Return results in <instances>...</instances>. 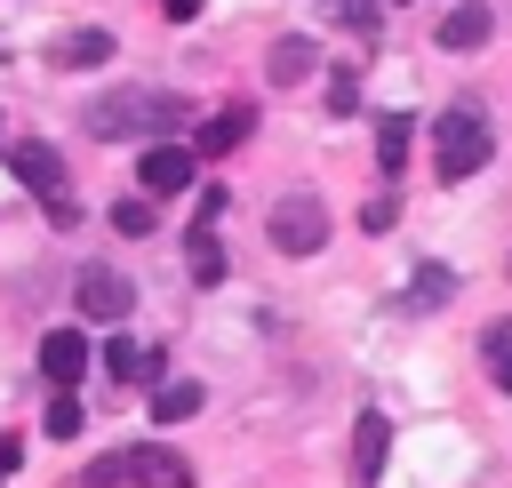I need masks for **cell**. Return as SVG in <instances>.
Returning <instances> with one entry per match:
<instances>
[{
    "label": "cell",
    "mask_w": 512,
    "mask_h": 488,
    "mask_svg": "<svg viewBox=\"0 0 512 488\" xmlns=\"http://www.w3.org/2000/svg\"><path fill=\"white\" fill-rule=\"evenodd\" d=\"M80 120H88V136H96V144H120V136H160V128H176V120H184V104H176V96H160V88H112V96H96Z\"/></svg>",
    "instance_id": "cell-1"
},
{
    "label": "cell",
    "mask_w": 512,
    "mask_h": 488,
    "mask_svg": "<svg viewBox=\"0 0 512 488\" xmlns=\"http://www.w3.org/2000/svg\"><path fill=\"white\" fill-rule=\"evenodd\" d=\"M488 152H496V136H488V120H480L472 104H456V112H440V120H432V168H440V184L480 176V168H488Z\"/></svg>",
    "instance_id": "cell-2"
},
{
    "label": "cell",
    "mask_w": 512,
    "mask_h": 488,
    "mask_svg": "<svg viewBox=\"0 0 512 488\" xmlns=\"http://www.w3.org/2000/svg\"><path fill=\"white\" fill-rule=\"evenodd\" d=\"M8 168H16V184L48 208V224H72V216H80V200H72V176H64V152H56V144L24 136V144H8Z\"/></svg>",
    "instance_id": "cell-3"
},
{
    "label": "cell",
    "mask_w": 512,
    "mask_h": 488,
    "mask_svg": "<svg viewBox=\"0 0 512 488\" xmlns=\"http://www.w3.org/2000/svg\"><path fill=\"white\" fill-rule=\"evenodd\" d=\"M264 232H272L280 256H320L328 248V200L320 192H280L272 216H264Z\"/></svg>",
    "instance_id": "cell-4"
},
{
    "label": "cell",
    "mask_w": 512,
    "mask_h": 488,
    "mask_svg": "<svg viewBox=\"0 0 512 488\" xmlns=\"http://www.w3.org/2000/svg\"><path fill=\"white\" fill-rule=\"evenodd\" d=\"M112 480H136V488H192V472H184L176 448H160V440H144V448H128V456H104V464L88 472V488H112Z\"/></svg>",
    "instance_id": "cell-5"
},
{
    "label": "cell",
    "mask_w": 512,
    "mask_h": 488,
    "mask_svg": "<svg viewBox=\"0 0 512 488\" xmlns=\"http://www.w3.org/2000/svg\"><path fill=\"white\" fill-rule=\"evenodd\" d=\"M72 304H80L88 320H128V312H136V288H128V272H112V264H80Z\"/></svg>",
    "instance_id": "cell-6"
},
{
    "label": "cell",
    "mask_w": 512,
    "mask_h": 488,
    "mask_svg": "<svg viewBox=\"0 0 512 488\" xmlns=\"http://www.w3.org/2000/svg\"><path fill=\"white\" fill-rule=\"evenodd\" d=\"M192 168H200V152H192V144H144L136 184H144L152 200H168V192H192Z\"/></svg>",
    "instance_id": "cell-7"
},
{
    "label": "cell",
    "mask_w": 512,
    "mask_h": 488,
    "mask_svg": "<svg viewBox=\"0 0 512 488\" xmlns=\"http://www.w3.org/2000/svg\"><path fill=\"white\" fill-rule=\"evenodd\" d=\"M384 456H392V424H384V408H360V424H352V480L376 488L384 480Z\"/></svg>",
    "instance_id": "cell-8"
},
{
    "label": "cell",
    "mask_w": 512,
    "mask_h": 488,
    "mask_svg": "<svg viewBox=\"0 0 512 488\" xmlns=\"http://www.w3.org/2000/svg\"><path fill=\"white\" fill-rule=\"evenodd\" d=\"M248 136H256V112H248V104H224V112H208V120H200L192 152H200V160H224V152H240Z\"/></svg>",
    "instance_id": "cell-9"
},
{
    "label": "cell",
    "mask_w": 512,
    "mask_h": 488,
    "mask_svg": "<svg viewBox=\"0 0 512 488\" xmlns=\"http://www.w3.org/2000/svg\"><path fill=\"white\" fill-rule=\"evenodd\" d=\"M80 368H88V336H80V328H48V336H40V376H48L56 392H72Z\"/></svg>",
    "instance_id": "cell-10"
},
{
    "label": "cell",
    "mask_w": 512,
    "mask_h": 488,
    "mask_svg": "<svg viewBox=\"0 0 512 488\" xmlns=\"http://www.w3.org/2000/svg\"><path fill=\"white\" fill-rule=\"evenodd\" d=\"M488 32H496V16H488V0H456V8L440 16V48H448V56H464V48H480Z\"/></svg>",
    "instance_id": "cell-11"
},
{
    "label": "cell",
    "mask_w": 512,
    "mask_h": 488,
    "mask_svg": "<svg viewBox=\"0 0 512 488\" xmlns=\"http://www.w3.org/2000/svg\"><path fill=\"white\" fill-rule=\"evenodd\" d=\"M112 56H120V40H112L104 24H80V32L56 40V64H64V72H96V64H112Z\"/></svg>",
    "instance_id": "cell-12"
},
{
    "label": "cell",
    "mask_w": 512,
    "mask_h": 488,
    "mask_svg": "<svg viewBox=\"0 0 512 488\" xmlns=\"http://www.w3.org/2000/svg\"><path fill=\"white\" fill-rule=\"evenodd\" d=\"M264 72H272V88H296V80H312V72H320V48H312L304 32H288V40H272Z\"/></svg>",
    "instance_id": "cell-13"
},
{
    "label": "cell",
    "mask_w": 512,
    "mask_h": 488,
    "mask_svg": "<svg viewBox=\"0 0 512 488\" xmlns=\"http://www.w3.org/2000/svg\"><path fill=\"white\" fill-rule=\"evenodd\" d=\"M104 368H112L120 384H152V376H160V352L136 344V336H112V344H104Z\"/></svg>",
    "instance_id": "cell-14"
},
{
    "label": "cell",
    "mask_w": 512,
    "mask_h": 488,
    "mask_svg": "<svg viewBox=\"0 0 512 488\" xmlns=\"http://www.w3.org/2000/svg\"><path fill=\"white\" fill-rule=\"evenodd\" d=\"M408 136H416V112H384V120H376V168H384V176H400Z\"/></svg>",
    "instance_id": "cell-15"
},
{
    "label": "cell",
    "mask_w": 512,
    "mask_h": 488,
    "mask_svg": "<svg viewBox=\"0 0 512 488\" xmlns=\"http://www.w3.org/2000/svg\"><path fill=\"white\" fill-rule=\"evenodd\" d=\"M152 224H160V208H152V192H136V200H112V232H120V240H144Z\"/></svg>",
    "instance_id": "cell-16"
},
{
    "label": "cell",
    "mask_w": 512,
    "mask_h": 488,
    "mask_svg": "<svg viewBox=\"0 0 512 488\" xmlns=\"http://www.w3.org/2000/svg\"><path fill=\"white\" fill-rule=\"evenodd\" d=\"M184 416H200V384H160L152 392V424H184Z\"/></svg>",
    "instance_id": "cell-17"
},
{
    "label": "cell",
    "mask_w": 512,
    "mask_h": 488,
    "mask_svg": "<svg viewBox=\"0 0 512 488\" xmlns=\"http://www.w3.org/2000/svg\"><path fill=\"white\" fill-rule=\"evenodd\" d=\"M440 296H456V272H440V264H424V272L408 280V312H432Z\"/></svg>",
    "instance_id": "cell-18"
},
{
    "label": "cell",
    "mask_w": 512,
    "mask_h": 488,
    "mask_svg": "<svg viewBox=\"0 0 512 488\" xmlns=\"http://www.w3.org/2000/svg\"><path fill=\"white\" fill-rule=\"evenodd\" d=\"M480 352H488V384H496V392H512V328H488V336H480Z\"/></svg>",
    "instance_id": "cell-19"
},
{
    "label": "cell",
    "mask_w": 512,
    "mask_h": 488,
    "mask_svg": "<svg viewBox=\"0 0 512 488\" xmlns=\"http://www.w3.org/2000/svg\"><path fill=\"white\" fill-rule=\"evenodd\" d=\"M192 280H200V288H216V280H224V248H216L208 232H192Z\"/></svg>",
    "instance_id": "cell-20"
},
{
    "label": "cell",
    "mask_w": 512,
    "mask_h": 488,
    "mask_svg": "<svg viewBox=\"0 0 512 488\" xmlns=\"http://www.w3.org/2000/svg\"><path fill=\"white\" fill-rule=\"evenodd\" d=\"M72 432H80V400L56 392V400H48V440H72Z\"/></svg>",
    "instance_id": "cell-21"
},
{
    "label": "cell",
    "mask_w": 512,
    "mask_h": 488,
    "mask_svg": "<svg viewBox=\"0 0 512 488\" xmlns=\"http://www.w3.org/2000/svg\"><path fill=\"white\" fill-rule=\"evenodd\" d=\"M360 224H368V232H392V224H400V192H376V200L360 208Z\"/></svg>",
    "instance_id": "cell-22"
},
{
    "label": "cell",
    "mask_w": 512,
    "mask_h": 488,
    "mask_svg": "<svg viewBox=\"0 0 512 488\" xmlns=\"http://www.w3.org/2000/svg\"><path fill=\"white\" fill-rule=\"evenodd\" d=\"M352 104H360V88H352V72H336L328 80V112H352Z\"/></svg>",
    "instance_id": "cell-23"
},
{
    "label": "cell",
    "mask_w": 512,
    "mask_h": 488,
    "mask_svg": "<svg viewBox=\"0 0 512 488\" xmlns=\"http://www.w3.org/2000/svg\"><path fill=\"white\" fill-rule=\"evenodd\" d=\"M160 16H176V24H192V16H200V0H160Z\"/></svg>",
    "instance_id": "cell-24"
},
{
    "label": "cell",
    "mask_w": 512,
    "mask_h": 488,
    "mask_svg": "<svg viewBox=\"0 0 512 488\" xmlns=\"http://www.w3.org/2000/svg\"><path fill=\"white\" fill-rule=\"evenodd\" d=\"M0 480H8V464H0Z\"/></svg>",
    "instance_id": "cell-25"
}]
</instances>
